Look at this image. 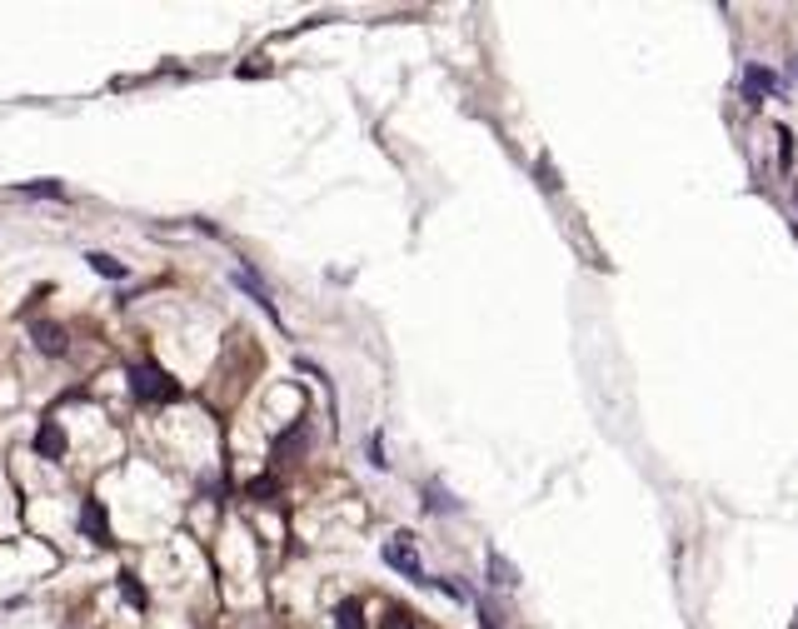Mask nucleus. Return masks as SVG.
<instances>
[{"label":"nucleus","mask_w":798,"mask_h":629,"mask_svg":"<svg viewBox=\"0 0 798 629\" xmlns=\"http://www.w3.org/2000/svg\"><path fill=\"white\" fill-rule=\"evenodd\" d=\"M115 589H120V599H125L130 609H145V589H141V579H135V575H120Z\"/></svg>","instance_id":"11"},{"label":"nucleus","mask_w":798,"mask_h":629,"mask_svg":"<svg viewBox=\"0 0 798 629\" xmlns=\"http://www.w3.org/2000/svg\"><path fill=\"white\" fill-rule=\"evenodd\" d=\"M379 629H414V619H410V609H389Z\"/></svg>","instance_id":"13"},{"label":"nucleus","mask_w":798,"mask_h":629,"mask_svg":"<svg viewBox=\"0 0 798 629\" xmlns=\"http://www.w3.org/2000/svg\"><path fill=\"white\" fill-rule=\"evenodd\" d=\"M130 395L141 405H175L180 400V385H175V375L160 369V365H135L130 369Z\"/></svg>","instance_id":"1"},{"label":"nucleus","mask_w":798,"mask_h":629,"mask_svg":"<svg viewBox=\"0 0 798 629\" xmlns=\"http://www.w3.org/2000/svg\"><path fill=\"white\" fill-rule=\"evenodd\" d=\"M369 455H375V465H379V469L389 465V460H385V440H379V434H375V440H369Z\"/></svg>","instance_id":"15"},{"label":"nucleus","mask_w":798,"mask_h":629,"mask_svg":"<svg viewBox=\"0 0 798 629\" xmlns=\"http://www.w3.org/2000/svg\"><path fill=\"white\" fill-rule=\"evenodd\" d=\"M793 76H798V60H793Z\"/></svg>","instance_id":"17"},{"label":"nucleus","mask_w":798,"mask_h":629,"mask_svg":"<svg viewBox=\"0 0 798 629\" xmlns=\"http://www.w3.org/2000/svg\"><path fill=\"white\" fill-rule=\"evenodd\" d=\"M230 280H235V290H245L249 300L259 305V310L270 314V320H280V305H275V295H270V285L259 280L255 270H249V265H235V270H230Z\"/></svg>","instance_id":"3"},{"label":"nucleus","mask_w":798,"mask_h":629,"mask_svg":"<svg viewBox=\"0 0 798 629\" xmlns=\"http://www.w3.org/2000/svg\"><path fill=\"white\" fill-rule=\"evenodd\" d=\"M430 510H454L449 499H444V489H440V485H430Z\"/></svg>","instance_id":"14"},{"label":"nucleus","mask_w":798,"mask_h":629,"mask_svg":"<svg viewBox=\"0 0 798 629\" xmlns=\"http://www.w3.org/2000/svg\"><path fill=\"white\" fill-rule=\"evenodd\" d=\"M534 175H540V185H544V190H559V180H554V170H549V165H540Z\"/></svg>","instance_id":"16"},{"label":"nucleus","mask_w":798,"mask_h":629,"mask_svg":"<svg viewBox=\"0 0 798 629\" xmlns=\"http://www.w3.org/2000/svg\"><path fill=\"white\" fill-rule=\"evenodd\" d=\"M86 260H90V270L105 275V280H125V275H130V270H125V260H115V255H105V250H90Z\"/></svg>","instance_id":"9"},{"label":"nucleus","mask_w":798,"mask_h":629,"mask_svg":"<svg viewBox=\"0 0 798 629\" xmlns=\"http://www.w3.org/2000/svg\"><path fill=\"white\" fill-rule=\"evenodd\" d=\"M21 196H55V200H60L65 185L60 180H35V185H21Z\"/></svg>","instance_id":"12"},{"label":"nucleus","mask_w":798,"mask_h":629,"mask_svg":"<svg viewBox=\"0 0 798 629\" xmlns=\"http://www.w3.org/2000/svg\"><path fill=\"white\" fill-rule=\"evenodd\" d=\"M489 585H499V589H514L519 585V570L499 550H489Z\"/></svg>","instance_id":"8"},{"label":"nucleus","mask_w":798,"mask_h":629,"mask_svg":"<svg viewBox=\"0 0 798 629\" xmlns=\"http://www.w3.org/2000/svg\"><path fill=\"white\" fill-rule=\"evenodd\" d=\"M335 629H365V609H359V599H345V605L335 609Z\"/></svg>","instance_id":"10"},{"label":"nucleus","mask_w":798,"mask_h":629,"mask_svg":"<svg viewBox=\"0 0 798 629\" xmlns=\"http://www.w3.org/2000/svg\"><path fill=\"white\" fill-rule=\"evenodd\" d=\"M744 90L748 100H764V96H778V76L764 66H744Z\"/></svg>","instance_id":"6"},{"label":"nucleus","mask_w":798,"mask_h":629,"mask_svg":"<svg viewBox=\"0 0 798 629\" xmlns=\"http://www.w3.org/2000/svg\"><path fill=\"white\" fill-rule=\"evenodd\" d=\"M76 524H80V534H86V540L110 544V515H105V505H100V499H80Z\"/></svg>","instance_id":"4"},{"label":"nucleus","mask_w":798,"mask_h":629,"mask_svg":"<svg viewBox=\"0 0 798 629\" xmlns=\"http://www.w3.org/2000/svg\"><path fill=\"white\" fill-rule=\"evenodd\" d=\"M35 455L41 460H65V430L55 420H41V430H35Z\"/></svg>","instance_id":"5"},{"label":"nucleus","mask_w":798,"mask_h":629,"mask_svg":"<svg viewBox=\"0 0 798 629\" xmlns=\"http://www.w3.org/2000/svg\"><path fill=\"white\" fill-rule=\"evenodd\" d=\"M31 340H35V350H45V355H65V330L50 325V320H35Z\"/></svg>","instance_id":"7"},{"label":"nucleus","mask_w":798,"mask_h":629,"mask_svg":"<svg viewBox=\"0 0 798 629\" xmlns=\"http://www.w3.org/2000/svg\"><path fill=\"white\" fill-rule=\"evenodd\" d=\"M385 564L389 570H399V575L404 579H414V585H430V579H424V564H420V550H414V534H389L385 540Z\"/></svg>","instance_id":"2"}]
</instances>
